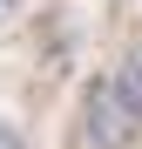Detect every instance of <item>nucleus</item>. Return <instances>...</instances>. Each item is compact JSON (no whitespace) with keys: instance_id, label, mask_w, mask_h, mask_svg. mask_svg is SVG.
Instances as JSON below:
<instances>
[{"instance_id":"1","label":"nucleus","mask_w":142,"mask_h":149,"mask_svg":"<svg viewBox=\"0 0 142 149\" xmlns=\"http://www.w3.org/2000/svg\"><path fill=\"white\" fill-rule=\"evenodd\" d=\"M135 129H142V109L122 95V81H115V74H95L88 95H81V136L95 149H129Z\"/></svg>"},{"instance_id":"2","label":"nucleus","mask_w":142,"mask_h":149,"mask_svg":"<svg viewBox=\"0 0 142 149\" xmlns=\"http://www.w3.org/2000/svg\"><path fill=\"white\" fill-rule=\"evenodd\" d=\"M115 81H122V95H129V102L142 109V47H135V54H129L122 68H115Z\"/></svg>"},{"instance_id":"3","label":"nucleus","mask_w":142,"mask_h":149,"mask_svg":"<svg viewBox=\"0 0 142 149\" xmlns=\"http://www.w3.org/2000/svg\"><path fill=\"white\" fill-rule=\"evenodd\" d=\"M0 149H20V129H7V122H0Z\"/></svg>"},{"instance_id":"4","label":"nucleus","mask_w":142,"mask_h":149,"mask_svg":"<svg viewBox=\"0 0 142 149\" xmlns=\"http://www.w3.org/2000/svg\"><path fill=\"white\" fill-rule=\"evenodd\" d=\"M7 14H14V0H0V20H7Z\"/></svg>"}]
</instances>
